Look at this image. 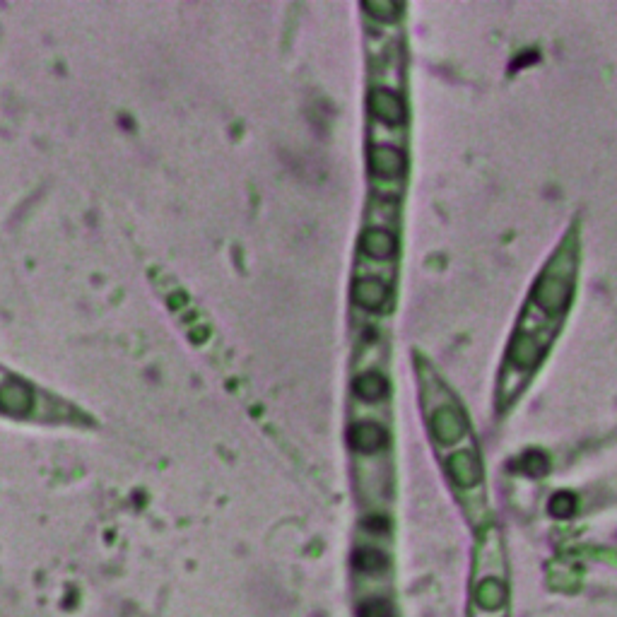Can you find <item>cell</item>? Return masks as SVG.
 I'll return each instance as SVG.
<instances>
[{
	"instance_id": "obj_12",
	"label": "cell",
	"mask_w": 617,
	"mask_h": 617,
	"mask_svg": "<svg viewBox=\"0 0 617 617\" xmlns=\"http://www.w3.org/2000/svg\"><path fill=\"white\" fill-rule=\"evenodd\" d=\"M475 601L485 608H499L507 601V586L502 579H478V589H475Z\"/></svg>"
},
{
	"instance_id": "obj_15",
	"label": "cell",
	"mask_w": 617,
	"mask_h": 617,
	"mask_svg": "<svg viewBox=\"0 0 617 617\" xmlns=\"http://www.w3.org/2000/svg\"><path fill=\"white\" fill-rule=\"evenodd\" d=\"M572 502H574L572 495H557L550 502V511L555 516H569V514H572V509H574Z\"/></svg>"
},
{
	"instance_id": "obj_5",
	"label": "cell",
	"mask_w": 617,
	"mask_h": 617,
	"mask_svg": "<svg viewBox=\"0 0 617 617\" xmlns=\"http://www.w3.org/2000/svg\"><path fill=\"white\" fill-rule=\"evenodd\" d=\"M543 355H545V343H540L538 338L528 336V333H519L509 348V362L514 364L516 369H524V372L538 367V362L543 360Z\"/></svg>"
},
{
	"instance_id": "obj_8",
	"label": "cell",
	"mask_w": 617,
	"mask_h": 617,
	"mask_svg": "<svg viewBox=\"0 0 617 617\" xmlns=\"http://www.w3.org/2000/svg\"><path fill=\"white\" fill-rule=\"evenodd\" d=\"M350 444L355 446L357 451L362 454H376L379 449H384L386 442H389V434L381 425H374V422H360V425H352L350 430Z\"/></svg>"
},
{
	"instance_id": "obj_10",
	"label": "cell",
	"mask_w": 617,
	"mask_h": 617,
	"mask_svg": "<svg viewBox=\"0 0 617 617\" xmlns=\"http://www.w3.org/2000/svg\"><path fill=\"white\" fill-rule=\"evenodd\" d=\"M449 473L454 483L461 487H473L480 483L483 473H480V463L473 451H458V454L449 461Z\"/></svg>"
},
{
	"instance_id": "obj_3",
	"label": "cell",
	"mask_w": 617,
	"mask_h": 617,
	"mask_svg": "<svg viewBox=\"0 0 617 617\" xmlns=\"http://www.w3.org/2000/svg\"><path fill=\"white\" fill-rule=\"evenodd\" d=\"M468 430V420L458 405H439L432 413V432L442 444H454Z\"/></svg>"
},
{
	"instance_id": "obj_7",
	"label": "cell",
	"mask_w": 617,
	"mask_h": 617,
	"mask_svg": "<svg viewBox=\"0 0 617 617\" xmlns=\"http://www.w3.org/2000/svg\"><path fill=\"white\" fill-rule=\"evenodd\" d=\"M352 299H355L357 307L364 311H379L389 302V287L376 278H362L355 282Z\"/></svg>"
},
{
	"instance_id": "obj_4",
	"label": "cell",
	"mask_w": 617,
	"mask_h": 617,
	"mask_svg": "<svg viewBox=\"0 0 617 617\" xmlns=\"http://www.w3.org/2000/svg\"><path fill=\"white\" fill-rule=\"evenodd\" d=\"M369 111H372L381 123H386V126H401L405 121L403 99L393 90H386V87H376V90L369 94Z\"/></svg>"
},
{
	"instance_id": "obj_11",
	"label": "cell",
	"mask_w": 617,
	"mask_h": 617,
	"mask_svg": "<svg viewBox=\"0 0 617 617\" xmlns=\"http://www.w3.org/2000/svg\"><path fill=\"white\" fill-rule=\"evenodd\" d=\"M386 389H389V386H386V379L376 372H364L357 376V381H355L357 398H362V401H367V403H374V401H379V398H384Z\"/></svg>"
},
{
	"instance_id": "obj_2",
	"label": "cell",
	"mask_w": 617,
	"mask_h": 617,
	"mask_svg": "<svg viewBox=\"0 0 617 617\" xmlns=\"http://www.w3.org/2000/svg\"><path fill=\"white\" fill-rule=\"evenodd\" d=\"M569 302H572V270H557V263H552L533 285V304L548 314H564Z\"/></svg>"
},
{
	"instance_id": "obj_9",
	"label": "cell",
	"mask_w": 617,
	"mask_h": 617,
	"mask_svg": "<svg viewBox=\"0 0 617 617\" xmlns=\"http://www.w3.org/2000/svg\"><path fill=\"white\" fill-rule=\"evenodd\" d=\"M360 246L364 254L376 258V261H389V258L396 256L398 239L389 229H367L362 234Z\"/></svg>"
},
{
	"instance_id": "obj_6",
	"label": "cell",
	"mask_w": 617,
	"mask_h": 617,
	"mask_svg": "<svg viewBox=\"0 0 617 617\" xmlns=\"http://www.w3.org/2000/svg\"><path fill=\"white\" fill-rule=\"evenodd\" d=\"M369 169L379 179H398L408 169V160L396 148H374L369 152Z\"/></svg>"
},
{
	"instance_id": "obj_13",
	"label": "cell",
	"mask_w": 617,
	"mask_h": 617,
	"mask_svg": "<svg viewBox=\"0 0 617 617\" xmlns=\"http://www.w3.org/2000/svg\"><path fill=\"white\" fill-rule=\"evenodd\" d=\"M381 564H384V557H381L376 550H362L360 555H357V567L364 569V572H374V569H379Z\"/></svg>"
},
{
	"instance_id": "obj_1",
	"label": "cell",
	"mask_w": 617,
	"mask_h": 617,
	"mask_svg": "<svg viewBox=\"0 0 617 617\" xmlns=\"http://www.w3.org/2000/svg\"><path fill=\"white\" fill-rule=\"evenodd\" d=\"M0 413L17 420L41 422H78L82 413L73 405L56 398L54 393L29 384L8 369L0 367Z\"/></svg>"
},
{
	"instance_id": "obj_14",
	"label": "cell",
	"mask_w": 617,
	"mask_h": 617,
	"mask_svg": "<svg viewBox=\"0 0 617 617\" xmlns=\"http://www.w3.org/2000/svg\"><path fill=\"white\" fill-rule=\"evenodd\" d=\"M364 10H367V13L376 15V17H379V20L391 22L398 8H396V3H367V5H364Z\"/></svg>"
}]
</instances>
